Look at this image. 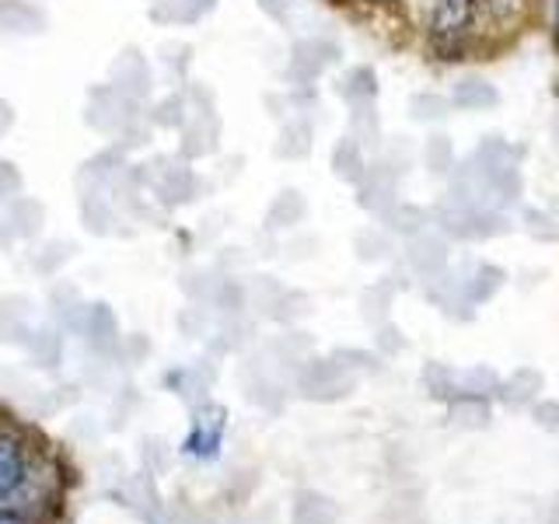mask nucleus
<instances>
[{
    "label": "nucleus",
    "instance_id": "nucleus-2",
    "mask_svg": "<svg viewBox=\"0 0 559 524\" xmlns=\"http://www.w3.org/2000/svg\"><path fill=\"white\" fill-rule=\"evenodd\" d=\"M0 524H22V517H17V514H8V511H0Z\"/></svg>",
    "mask_w": 559,
    "mask_h": 524
},
{
    "label": "nucleus",
    "instance_id": "nucleus-3",
    "mask_svg": "<svg viewBox=\"0 0 559 524\" xmlns=\"http://www.w3.org/2000/svg\"><path fill=\"white\" fill-rule=\"evenodd\" d=\"M556 17H559V0H556Z\"/></svg>",
    "mask_w": 559,
    "mask_h": 524
},
{
    "label": "nucleus",
    "instance_id": "nucleus-1",
    "mask_svg": "<svg viewBox=\"0 0 559 524\" xmlns=\"http://www.w3.org/2000/svg\"><path fill=\"white\" fill-rule=\"evenodd\" d=\"M25 479V454L14 441L0 437V500H8Z\"/></svg>",
    "mask_w": 559,
    "mask_h": 524
}]
</instances>
